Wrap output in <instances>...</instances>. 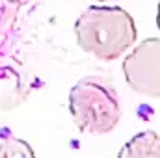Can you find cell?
Masks as SVG:
<instances>
[{"mask_svg": "<svg viewBox=\"0 0 160 158\" xmlns=\"http://www.w3.org/2000/svg\"><path fill=\"white\" fill-rule=\"evenodd\" d=\"M80 48L101 62H114L136 45L138 28L132 15L119 6H91L75 22Z\"/></svg>", "mask_w": 160, "mask_h": 158, "instance_id": "6da1fadb", "label": "cell"}, {"mask_svg": "<svg viewBox=\"0 0 160 158\" xmlns=\"http://www.w3.org/2000/svg\"><path fill=\"white\" fill-rule=\"evenodd\" d=\"M69 114L82 132L102 136L121 119V102L114 84L102 77H84L69 91Z\"/></svg>", "mask_w": 160, "mask_h": 158, "instance_id": "7a4b0ae2", "label": "cell"}, {"mask_svg": "<svg viewBox=\"0 0 160 158\" xmlns=\"http://www.w3.org/2000/svg\"><path fill=\"white\" fill-rule=\"evenodd\" d=\"M123 77L140 95L160 99V37L134 45L123 60Z\"/></svg>", "mask_w": 160, "mask_h": 158, "instance_id": "3957f363", "label": "cell"}, {"mask_svg": "<svg viewBox=\"0 0 160 158\" xmlns=\"http://www.w3.org/2000/svg\"><path fill=\"white\" fill-rule=\"evenodd\" d=\"M11 32L0 34V112L19 108L28 97V84L21 65L8 54Z\"/></svg>", "mask_w": 160, "mask_h": 158, "instance_id": "277c9868", "label": "cell"}, {"mask_svg": "<svg viewBox=\"0 0 160 158\" xmlns=\"http://www.w3.org/2000/svg\"><path fill=\"white\" fill-rule=\"evenodd\" d=\"M118 158H160V134L142 130L119 149Z\"/></svg>", "mask_w": 160, "mask_h": 158, "instance_id": "5b68a950", "label": "cell"}, {"mask_svg": "<svg viewBox=\"0 0 160 158\" xmlns=\"http://www.w3.org/2000/svg\"><path fill=\"white\" fill-rule=\"evenodd\" d=\"M0 158H36L34 149L21 138H8L0 141Z\"/></svg>", "mask_w": 160, "mask_h": 158, "instance_id": "8992f818", "label": "cell"}, {"mask_svg": "<svg viewBox=\"0 0 160 158\" xmlns=\"http://www.w3.org/2000/svg\"><path fill=\"white\" fill-rule=\"evenodd\" d=\"M19 7L21 6L13 0H0V34H6V32L13 30Z\"/></svg>", "mask_w": 160, "mask_h": 158, "instance_id": "52a82bcc", "label": "cell"}, {"mask_svg": "<svg viewBox=\"0 0 160 158\" xmlns=\"http://www.w3.org/2000/svg\"><path fill=\"white\" fill-rule=\"evenodd\" d=\"M13 2H17L19 6H26V4H32V2H38V0H13Z\"/></svg>", "mask_w": 160, "mask_h": 158, "instance_id": "ba28073f", "label": "cell"}, {"mask_svg": "<svg viewBox=\"0 0 160 158\" xmlns=\"http://www.w3.org/2000/svg\"><path fill=\"white\" fill-rule=\"evenodd\" d=\"M157 26L160 30V2H158V9H157Z\"/></svg>", "mask_w": 160, "mask_h": 158, "instance_id": "9c48e42d", "label": "cell"}, {"mask_svg": "<svg viewBox=\"0 0 160 158\" xmlns=\"http://www.w3.org/2000/svg\"><path fill=\"white\" fill-rule=\"evenodd\" d=\"M97 2H108V0H97Z\"/></svg>", "mask_w": 160, "mask_h": 158, "instance_id": "30bf717a", "label": "cell"}]
</instances>
